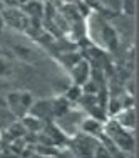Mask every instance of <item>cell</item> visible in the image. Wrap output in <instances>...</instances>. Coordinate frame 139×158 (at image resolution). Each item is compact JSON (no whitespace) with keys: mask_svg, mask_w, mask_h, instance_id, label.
Wrapping results in <instances>:
<instances>
[{"mask_svg":"<svg viewBox=\"0 0 139 158\" xmlns=\"http://www.w3.org/2000/svg\"><path fill=\"white\" fill-rule=\"evenodd\" d=\"M29 114L35 116V118L42 119L44 123L50 121L54 118V110H52V99H39L34 101L30 110H29Z\"/></svg>","mask_w":139,"mask_h":158,"instance_id":"cell-5","label":"cell"},{"mask_svg":"<svg viewBox=\"0 0 139 158\" xmlns=\"http://www.w3.org/2000/svg\"><path fill=\"white\" fill-rule=\"evenodd\" d=\"M82 130H84V133H87V135H96V133H99V131H102V125H101V121L87 118L84 123H82Z\"/></svg>","mask_w":139,"mask_h":158,"instance_id":"cell-11","label":"cell"},{"mask_svg":"<svg viewBox=\"0 0 139 158\" xmlns=\"http://www.w3.org/2000/svg\"><path fill=\"white\" fill-rule=\"evenodd\" d=\"M69 73H70V76H72L74 84L82 86L89 77H91V66H89V62H87V61L81 59V61H79L77 64H74V66L70 67Z\"/></svg>","mask_w":139,"mask_h":158,"instance_id":"cell-6","label":"cell"},{"mask_svg":"<svg viewBox=\"0 0 139 158\" xmlns=\"http://www.w3.org/2000/svg\"><path fill=\"white\" fill-rule=\"evenodd\" d=\"M81 96H82V89H81V86L74 84L70 89H67V93H66V96H64V98H66V99L70 103V101H79V99H81Z\"/></svg>","mask_w":139,"mask_h":158,"instance_id":"cell-13","label":"cell"},{"mask_svg":"<svg viewBox=\"0 0 139 158\" xmlns=\"http://www.w3.org/2000/svg\"><path fill=\"white\" fill-rule=\"evenodd\" d=\"M15 116L9 111V106H7L5 99H0V131H5L7 128L15 121Z\"/></svg>","mask_w":139,"mask_h":158,"instance_id":"cell-9","label":"cell"},{"mask_svg":"<svg viewBox=\"0 0 139 158\" xmlns=\"http://www.w3.org/2000/svg\"><path fill=\"white\" fill-rule=\"evenodd\" d=\"M5 101H7V106H9V111L15 118H24L25 114H29L34 98L29 91H18V93H10L5 98Z\"/></svg>","mask_w":139,"mask_h":158,"instance_id":"cell-2","label":"cell"},{"mask_svg":"<svg viewBox=\"0 0 139 158\" xmlns=\"http://www.w3.org/2000/svg\"><path fill=\"white\" fill-rule=\"evenodd\" d=\"M92 158H111V155H109V152L99 143V146L96 148V152H94V156H92Z\"/></svg>","mask_w":139,"mask_h":158,"instance_id":"cell-14","label":"cell"},{"mask_svg":"<svg viewBox=\"0 0 139 158\" xmlns=\"http://www.w3.org/2000/svg\"><path fill=\"white\" fill-rule=\"evenodd\" d=\"M96 29H97V37H99L101 44H104V47L114 49L117 46V35H116L114 29L107 24L106 20H102L101 17H96Z\"/></svg>","mask_w":139,"mask_h":158,"instance_id":"cell-3","label":"cell"},{"mask_svg":"<svg viewBox=\"0 0 139 158\" xmlns=\"http://www.w3.org/2000/svg\"><path fill=\"white\" fill-rule=\"evenodd\" d=\"M97 146H99L97 140H94L91 136H79L77 140H74V143H72V150L79 158H82V156L92 158Z\"/></svg>","mask_w":139,"mask_h":158,"instance_id":"cell-4","label":"cell"},{"mask_svg":"<svg viewBox=\"0 0 139 158\" xmlns=\"http://www.w3.org/2000/svg\"><path fill=\"white\" fill-rule=\"evenodd\" d=\"M3 67H5V62H3L2 59H0V74L3 73Z\"/></svg>","mask_w":139,"mask_h":158,"instance_id":"cell-16","label":"cell"},{"mask_svg":"<svg viewBox=\"0 0 139 158\" xmlns=\"http://www.w3.org/2000/svg\"><path fill=\"white\" fill-rule=\"evenodd\" d=\"M117 118H116V123H117L124 130H133L134 125H136V118H134V110L133 108H122L121 111L117 113Z\"/></svg>","mask_w":139,"mask_h":158,"instance_id":"cell-7","label":"cell"},{"mask_svg":"<svg viewBox=\"0 0 139 158\" xmlns=\"http://www.w3.org/2000/svg\"><path fill=\"white\" fill-rule=\"evenodd\" d=\"M81 59H82L81 54H79V52H72V51H66L62 56H59V61H61L67 69H70V67H72L74 64H77Z\"/></svg>","mask_w":139,"mask_h":158,"instance_id":"cell-10","label":"cell"},{"mask_svg":"<svg viewBox=\"0 0 139 158\" xmlns=\"http://www.w3.org/2000/svg\"><path fill=\"white\" fill-rule=\"evenodd\" d=\"M122 9L126 10L127 14H134V0H124Z\"/></svg>","mask_w":139,"mask_h":158,"instance_id":"cell-15","label":"cell"},{"mask_svg":"<svg viewBox=\"0 0 139 158\" xmlns=\"http://www.w3.org/2000/svg\"><path fill=\"white\" fill-rule=\"evenodd\" d=\"M20 123L24 125V128L27 130V133H40L46 126V123L42 119L35 118L32 114H25L24 118H20Z\"/></svg>","mask_w":139,"mask_h":158,"instance_id":"cell-8","label":"cell"},{"mask_svg":"<svg viewBox=\"0 0 139 158\" xmlns=\"http://www.w3.org/2000/svg\"><path fill=\"white\" fill-rule=\"evenodd\" d=\"M25 12L32 17H40L44 14V5L39 2V0H29V3L25 5Z\"/></svg>","mask_w":139,"mask_h":158,"instance_id":"cell-12","label":"cell"},{"mask_svg":"<svg viewBox=\"0 0 139 158\" xmlns=\"http://www.w3.org/2000/svg\"><path fill=\"white\" fill-rule=\"evenodd\" d=\"M106 136L121 150L122 153H131L134 150V138L133 135L129 133L127 130H124L116 123V119H112L111 123L106 125Z\"/></svg>","mask_w":139,"mask_h":158,"instance_id":"cell-1","label":"cell"}]
</instances>
